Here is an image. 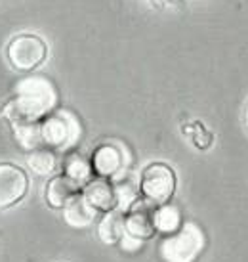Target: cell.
Returning a JSON list of instances; mask_svg holds the SVG:
<instances>
[{
    "label": "cell",
    "mask_w": 248,
    "mask_h": 262,
    "mask_svg": "<svg viewBox=\"0 0 248 262\" xmlns=\"http://www.w3.org/2000/svg\"><path fill=\"white\" fill-rule=\"evenodd\" d=\"M139 189L149 203L166 205L176 191V172L166 163H151L141 172Z\"/></svg>",
    "instance_id": "obj_1"
},
{
    "label": "cell",
    "mask_w": 248,
    "mask_h": 262,
    "mask_svg": "<svg viewBox=\"0 0 248 262\" xmlns=\"http://www.w3.org/2000/svg\"><path fill=\"white\" fill-rule=\"evenodd\" d=\"M205 247V235L195 224H187L182 232L162 241L161 255L166 262H193Z\"/></svg>",
    "instance_id": "obj_2"
},
{
    "label": "cell",
    "mask_w": 248,
    "mask_h": 262,
    "mask_svg": "<svg viewBox=\"0 0 248 262\" xmlns=\"http://www.w3.org/2000/svg\"><path fill=\"white\" fill-rule=\"evenodd\" d=\"M8 59L17 71H33L46 59V44L37 35H17L8 44Z\"/></svg>",
    "instance_id": "obj_3"
},
{
    "label": "cell",
    "mask_w": 248,
    "mask_h": 262,
    "mask_svg": "<svg viewBox=\"0 0 248 262\" xmlns=\"http://www.w3.org/2000/svg\"><path fill=\"white\" fill-rule=\"evenodd\" d=\"M29 191V176L23 168L0 163V212L14 207Z\"/></svg>",
    "instance_id": "obj_4"
},
{
    "label": "cell",
    "mask_w": 248,
    "mask_h": 262,
    "mask_svg": "<svg viewBox=\"0 0 248 262\" xmlns=\"http://www.w3.org/2000/svg\"><path fill=\"white\" fill-rule=\"evenodd\" d=\"M77 195H81V184L67 174L54 176L46 184V191H44L46 203L52 209H65Z\"/></svg>",
    "instance_id": "obj_5"
},
{
    "label": "cell",
    "mask_w": 248,
    "mask_h": 262,
    "mask_svg": "<svg viewBox=\"0 0 248 262\" xmlns=\"http://www.w3.org/2000/svg\"><path fill=\"white\" fill-rule=\"evenodd\" d=\"M82 195L86 197L88 203L92 205L95 211L109 212V211H115L118 205L117 188L111 182H107L105 178H97V180L88 182Z\"/></svg>",
    "instance_id": "obj_6"
},
{
    "label": "cell",
    "mask_w": 248,
    "mask_h": 262,
    "mask_svg": "<svg viewBox=\"0 0 248 262\" xmlns=\"http://www.w3.org/2000/svg\"><path fill=\"white\" fill-rule=\"evenodd\" d=\"M126 233L138 241L151 239L155 233H157L155 212H151L143 205L132 209L128 212V216H126Z\"/></svg>",
    "instance_id": "obj_7"
},
{
    "label": "cell",
    "mask_w": 248,
    "mask_h": 262,
    "mask_svg": "<svg viewBox=\"0 0 248 262\" xmlns=\"http://www.w3.org/2000/svg\"><path fill=\"white\" fill-rule=\"evenodd\" d=\"M126 233V216L120 211H109L105 212L100 226H97V235L103 243L107 245H117L118 241L124 237Z\"/></svg>",
    "instance_id": "obj_8"
},
{
    "label": "cell",
    "mask_w": 248,
    "mask_h": 262,
    "mask_svg": "<svg viewBox=\"0 0 248 262\" xmlns=\"http://www.w3.org/2000/svg\"><path fill=\"white\" fill-rule=\"evenodd\" d=\"M92 165H94V170L102 178H109V176H115L120 170L122 155L115 146H102L95 149Z\"/></svg>",
    "instance_id": "obj_9"
},
{
    "label": "cell",
    "mask_w": 248,
    "mask_h": 262,
    "mask_svg": "<svg viewBox=\"0 0 248 262\" xmlns=\"http://www.w3.org/2000/svg\"><path fill=\"white\" fill-rule=\"evenodd\" d=\"M95 214H97V211L88 203V199L84 195H77L65 207V222L73 228L90 226L95 220Z\"/></svg>",
    "instance_id": "obj_10"
},
{
    "label": "cell",
    "mask_w": 248,
    "mask_h": 262,
    "mask_svg": "<svg viewBox=\"0 0 248 262\" xmlns=\"http://www.w3.org/2000/svg\"><path fill=\"white\" fill-rule=\"evenodd\" d=\"M69 134H71V126L61 117H54L42 126V138L52 146H63L69 140Z\"/></svg>",
    "instance_id": "obj_11"
},
{
    "label": "cell",
    "mask_w": 248,
    "mask_h": 262,
    "mask_svg": "<svg viewBox=\"0 0 248 262\" xmlns=\"http://www.w3.org/2000/svg\"><path fill=\"white\" fill-rule=\"evenodd\" d=\"M180 222H182V216H180V211L172 207V205H161L157 211H155V226L159 232H178L180 228Z\"/></svg>",
    "instance_id": "obj_12"
},
{
    "label": "cell",
    "mask_w": 248,
    "mask_h": 262,
    "mask_svg": "<svg viewBox=\"0 0 248 262\" xmlns=\"http://www.w3.org/2000/svg\"><path fill=\"white\" fill-rule=\"evenodd\" d=\"M27 163L37 174H48L56 168V155L48 149H35L27 157Z\"/></svg>",
    "instance_id": "obj_13"
},
{
    "label": "cell",
    "mask_w": 248,
    "mask_h": 262,
    "mask_svg": "<svg viewBox=\"0 0 248 262\" xmlns=\"http://www.w3.org/2000/svg\"><path fill=\"white\" fill-rule=\"evenodd\" d=\"M67 176H71L73 180H77L79 184L86 182L90 178V165L86 161L81 159V157H71L69 163H67Z\"/></svg>",
    "instance_id": "obj_14"
},
{
    "label": "cell",
    "mask_w": 248,
    "mask_h": 262,
    "mask_svg": "<svg viewBox=\"0 0 248 262\" xmlns=\"http://www.w3.org/2000/svg\"><path fill=\"white\" fill-rule=\"evenodd\" d=\"M244 124H246V128H248V105H246V111H244Z\"/></svg>",
    "instance_id": "obj_15"
},
{
    "label": "cell",
    "mask_w": 248,
    "mask_h": 262,
    "mask_svg": "<svg viewBox=\"0 0 248 262\" xmlns=\"http://www.w3.org/2000/svg\"><path fill=\"white\" fill-rule=\"evenodd\" d=\"M161 2H168V4L172 2V4H174V2H180V0H161Z\"/></svg>",
    "instance_id": "obj_16"
}]
</instances>
